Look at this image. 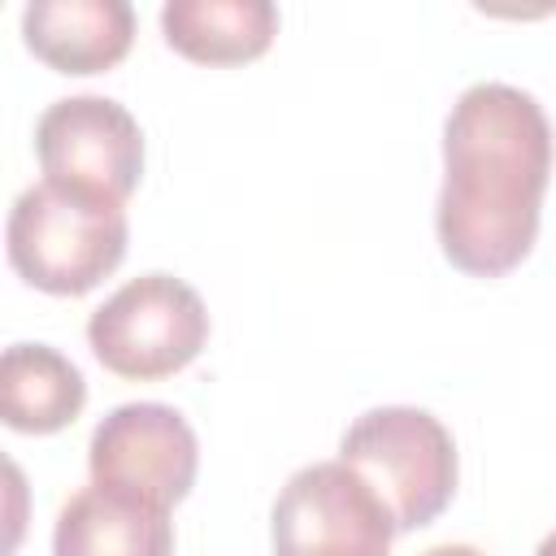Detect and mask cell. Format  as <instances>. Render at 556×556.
<instances>
[{
	"instance_id": "1",
	"label": "cell",
	"mask_w": 556,
	"mask_h": 556,
	"mask_svg": "<svg viewBox=\"0 0 556 556\" xmlns=\"http://www.w3.org/2000/svg\"><path fill=\"white\" fill-rule=\"evenodd\" d=\"M552 178V126L539 100L508 83H473L443 126V191L434 208L443 256L473 274L517 269L539 235Z\"/></svg>"
},
{
	"instance_id": "2",
	"label": "cell",
	"mask_w": 556,
	"mask_h": 556,
	"mask_svg": "<svg viewBox=\"0 0 556 556\" xmlns=\"http://www.w3.org/2000/svg\"><path fill=\"white\" fill-rule=\"evenodd\" d=\"M126 208L65 182H35L9 213V265L48 295H87L126 256Z\"/></svg>"
},
{
	"instance_id": "3",
	"label": "cell",
	"mask_w": 556,
	"mask_h": 556,
	"mask_svg": "<svg viewBox=\"0 0 556 556\" xmlns=\"http://www.w3.org/2000/svg\"><path fill=\"white\" fill-rule=\"evenodd\" d=\"M339 460L374 486L395 530L434 521L456 491V443L426 408L387 404L361 413L339 443Z\"/></svg>"
},
{
	"instance_id": "4",
	"label": "cell",
	"mask_w": 556,
	"mask_h": 556,
	"mask_svg": "<svg viewBox=\"0 0 556 556\" xmlns=\"http://www.w3.org/2000/svg\"><path fill=\"white\" fill-rule=\"evenodd\" d=\"M208 339L204 300L174 274H143L113 291L87 321L96 361L135 382L169 378L200 356Z\"/></svg>"
},
{
	"instance_id": "5",
	"label": "cell",
	"mask_w": 556,
	"mask_h": 556,
	"mask_svg": "<svg viewBox=\"0 0 556 556\" xmlns=\"http://www.w3.org/2000/svg\"><path fill=\"white\" fill-rule=\"evenodd\" d=\"M269 521L274 556H391L395 539L387 504L343 460L291 473Z\"/></svg>"
},
{
	"instance_id": "6",
	"label": "cell",
	"mask_w": 556,
	"mask_h": 556,
	"mask_svg": "<svg viewBox=\"0 0 556 556\" xmlns=\"http://www.w3.org/2000/svg\"><path fill=\"white\" fill-rule=\"evenodd\" d=\"M35 152L48 182L109 195L126 204L143 174V130L109 96H70L43 109Z\"/></svg>"
},
{
	"instance_id": "7",
	"label": "cell",
	"mask_w": 556,
	"mask_h": 556,
	"mask_svg": "<svg viewBox=\"0 0 556 556\" xmlns=\"http://www.w3.org/2000/svg\"><path fill=\"white\" fill-rule=\"evenodd\" d=\"M195 430L169 404H122L113 408L87 447L91 482L174 508L195 482Z\"/></svg>"
},
{
	"instance_id": "8",
	"label": "cell",
	"mask_w": 556,
	"mask_h": 556,
	"mask_svg": "<svg viewBox=\"0 0 556 556\" xmlns=\"http://www.w3.org/2000/svg\"><path fill=\"white\" fill-rule=\"evenodd\" d=\"M22 39L56 74H100L130 52L135 9L126 0H35L22 9Z\"/></svg>"
},
{
	"instance_id": "9",
	"label": "cell",
	"mask_w": 556,
	"mask_h": 556,
	"mask_svg": "<svg viewBox=\"0 0 556 556\" xmlns=\"http://www.w3.org/2000/svg\"><path fill=\"white\" fill-rule=\"evenodd\" d=\"M52 556H174L169 508L91 482L56 513Z\"/></svg>"
},
{
	"instance_id": "10",
	"label": "cell",
	"mask_w": 556,
	"mask_h": 556,
	"mask_svg": "<svg viewBox=\"0 0 556 556\" xmlns=\"http://www.w3.org/2000/svg\"><path fill=\"white\" fill-rule=\"evenodd\" d=\"M87 404V382L48 343H13L0 356V417L22 434H56Z\"/></svg>"
},
{
	"instance_id": "11",
	"label": "cell",
	"mask_w": 556,
	"mask_h": 556,
	"mask_svg": "<svg viewBox=\"0 0 556 556\" xmlns=\"http://www.w3.org/2000/svg\"><path fill=\"white\" fill-rule=\"evenodd\" d=\"M161 30L174 52L200 65L256 61L278 35V9L269 0H169Z\"/></svg>"
},
{
	"instance_id": "12",
	"label": "cell",
	"mask_w": 556,
	"mask_h": 556,
	"mask_svg": "<svg viewBox=\"0 0 556 556\" xmlns=\"http://www.w3.org/2000/svg\"><path fill=\"white\" fill-rule=\"evenodd\" d=\"M421 556H482V552L469 547V543H443V547H430V552H421Z\"/></svg>"
},
{
	"instance_id": "13",
	"label": "cell",
	"mask_w": 556,
	"mask_h": 556,
	"mask_svg": "<svg viewBox=\"0 0 556 556\" xmlns=\"http://www.w3.org/2000/svg\"><path fill=\"white\" fill-rule=\"evenodd\" d=\"M534 556H556V530H552V534L539 543V552H534Z\"/></svg>"
}]
</instances>
